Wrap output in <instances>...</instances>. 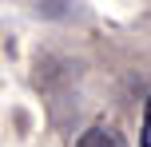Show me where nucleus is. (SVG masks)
<instances>
[{
	"label": "nucleus",
	"mask_w": 151,
	"mask_h": 147,
	"mask_svg": "<svg viewBox=\"0 0 151 147\" xmlns=\"http://www.w3.org/2000/svg\"><path fill=\"white\" fill-rule=\"evenodd\" d=\"M139 147H151V95H147V108H143V127H139Z\"/></svg>",
	"instance_id": "nucleus-2"
},
{
	"label": "nucleus",
	"mask_w": 151,
	"mask_h": 147,
	"mask_svg": "<svg viewBox=\"0 0 151 147\" xmlns=\"http://www.w3.org/2000/svg\"><path fill=\"white\" fill-rule=\"evenodd\" d=\"M76 147H127V139H123L115 127H107V123H91L88 131L80 135Z\"/></svg>",
	"instance_id": "nucleus-1"
}]
</instances>
